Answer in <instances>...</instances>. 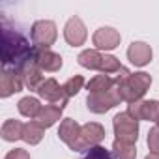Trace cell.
<instances>
[{
	"label": "cell",
	"mask_w": 159,
	"mask_h": 159,
	"mask_svg": "<svg viewBox=\"0 0 159 159\" xmlns=\"http://www.w3.org/2000/svg\"><path fill=\"white\" fill-rule=\"evenodd\" d=\"M34 47L17 30H11L6 21H2V66L4 69H17L28 58H32Z\"/></svg>",
	"instance_id": "obj_1"
},
{
	"label": "cell",
	"mask_w": 159,
	"mask_h": 159,
	"mask_svg": "<svg viewBox=\"0 0 159 159\" xmlns=\"http://www.w3.org/2000/svg\"><path fill=\"white\" fill-rule=\"evenodd\" d=\"M150 84H152V77L148 73H144V71H137V73H131L116 88H118V92L122 96V101L135 103V101H140L144 98Z\"/></svg>",
	"instance_id": "obj_2"
},
{
	"label": "cell",
	"mask_w": 159,
	"mask_h": 159,
	"mask_svg": "<svg viewBox=\"0 0 159 159\" xmlns=\"http://www.w3.org/2000/svg\"><path fill=\"white\" fill-rule=\"evenodd\" d=\"M112 129H114L116 140L135 144L137 139H139V120H135L127 111L118 112L112 118Z\"/></svg>",
	"instance_id": "obj_3"
},
{
	"label": "cell",
	"mask_w": 159,
	"mask_h": 159,
	"mask_svg": "<svg viewBox=\"0 0 159 159\" xmlns=\"http://www.w3.org/2000/svg\"><path fill=\"white\" fill-rule=\"evenodd\" d=\"M30 38H32V43L34 47H41V49H51V45H54L56 38H58V30H56V25L52 21H47V19H41V21H36L30 28Z\"/></svg>",
	"instance_id": "obj_4"
},
{
	"label": "cell",
	"mask_w": 159,
	"mask_h": 159,
	"mask_svg": "<svg viewBox=\"0 0 159 159\" xmlns=\"http://www.w3.org/2000/svg\"><path fill=\"white\" fill-rule=\"evenodd\" d=\"M122 103V96L118 92V88L114 86L112 90L109 92H101V94H88L86 98V107L90 112H96V114H103L107 111H111L112 107L120 105Z\"/></svg>",
	"instance_id": "obj_5"
},
{
	"label": "cell",
	"mask_w": 159,
	"mask_h": 159,
	"mask_svg": "<svg viewBox=\"0 0 159 159\" xmlns=\"http://www.w3.org/2000/svg\"><path fill=\"white\" fill-rule=\"evenodd\" d=\"M15 71L19 73L23 84H25L28 90H34V92H36V90H38V86L45 81V79H43V69L38 66V62H36L34 54H32V58H28L25 64H21Z\"/></svg>",
	"instance_id": "obj_6"
},
{
	"label": "cell",
	"mask_w": 159,
	"mask_h": 159,
	"mask_svg": "<svg viewBox=\"0 0 159 159\" xmlns=\"http://www.w3.org/2000/svg\"><path fill=\"white\" fill-rule=\"evenodd\" d=\"M36 92H38L39 98L51 101V105H56V107H60V109H64V107L67 105V99H69V98L66 96V92H64V86L58 84L56 79H45V81L38 86Z\"/></svg>",
	"instance_id": "obj_7"
},
{
	"label": "cell",
	"mask_w": 159,
	"mask_h": 159,
	"mask_svg": "<svg viewBox=\"0 0 159 159\" xmlns=\"http://www.w3.org/2000/svg\"><path fill=\"white\" fill-rule=\"evenodd\" d=\"M58 137L73 152H81V125L73 118H64L58 127Z\"/></svg>",
	"instance_id": "obj_8"
},
{
	"label": "cell",
	"mask_w": 159,
	"mask_h": 159,
	"mask_svg": "<svg viewBox=\"0 0 159 159\" xmlns=\"http://www.w3.org/2000/svg\"><path fill=\"white\" fill-rule=\"evenodd\" d=\"M127 112L135 120H146V122H157L159 120V101L155 99H140L135 103H129Z\"/></svg>",
	"instance_id": "obj_9"
},
{
	"label": "cell",
	"mask_w": 159,
	"mask_h": 159,
	"mask_svg": "<svg viewBox=\"0 0 159 159\" xmlns=\"http://www.w3.org/2000/svg\"><path fill=\"white\" fill-rule=\"evenodd\" d=\"M64 38H66V41L71 47H81V45H84V41L88 38V32H86V26H84V23H83L81 17L75 15V17L67 19V23L64 26Z\"/></svg>",
	"instance_id": "obj_10"
},
{
	"label": "cell",
	"mask_w": 159,
	"mask_h": 159,
	"mask_svg": "<svg viewBox=\"0 0 159 159\" xmlns=\"http://www.w3.org/2000/svg\"><path fill=\"white\" fill-rule=\"evenodd\" d=\"M105 140V127L98 122H88L81 125V152L99 146Z\"/></svg>",
	"instance_id": "obj_11"
},
{
	"label": "cell",
	"mask_w": 159,
	"mask_h": 159,
	"mask_svg": "<svg viewBox=\"0 0 159 159\" xmlns=\"http://www.w3.org/2000/svg\"><path fill=\"white\" fill-rule=\"evenodd\" d=\"M120 41H122L120 32L111 26H101L92 36V43L96 45L98 51H112L120 45Z\"/></svg>",
	"instance_id": "obj_12"
},
{
	"label": "cell",
	"mask_w": 159,
	"mask_h": 159,
	"mask_svg": "<svg viewBox=\"0 0 159 159\" xmlns=\"http://www.w3.org/2000/svg\"><path fill=\"white\" fill-rule=\"evenodd\" d=\"M152 56H153L152 47L148 43H144V41H133L129 45V49H127V60L137 67L148 66L152 62Z\"/></svg>",
	"instance_id": "obj_13"
},
{
	"label": "cell",
	"mask_w": 159,
	"mask_h": 159,
	"mask_svg": "<svg viewBox=\"0 0 159 159\" xmlns=\"http://www.w3.org/2000/svg\"><path fill=\"white\" fill-rule=\"evenodd\" d=\"M34 58L38 62V66L43 71H58L62 67V56L51 49H41V47H34Z\"/></svg>",
	"instance_id": "obj_14"
},
{
	"label": "cell",
	"mask_w": 159,
	"mask_h": 159,
	"mask_svg": "<svg viewBox=\"0 0 159 159\" xmlns=\"http://www.w3.org/2000/svg\"><path fill=\"white\" fill-rule=\"evenodd\" d=\"M23 81L15 69H4L2 77H0V96L2 98H10L17 92L23 90Z\"/></svg>",
	"instance_id": "obj_15"
},
{
	"label": "cell",
	"mask_w": 159,
	"mask_h": 159,
	"mask_svg": "<svg viewBox=\"0 0 159 159\" xmlns=\"http://www.w3.org/2000/svg\"><path fill=\"white\" fill-rule=\"evenodd\" d=\"M116 86V83H114V77H111V75H96V77H92L90 81H88V84H86V90H88V94H101V92H109V90H112Z\"/></svg>",
	"instance_id": "obj_16"
},
{
	"label": "cell",
	"mask_w": 159,
	"mask_h": 159,
	"mask_svg": "<svg viewBox=\"0 0 159 159\" xmlns=\"http://www.w3.org/2000/svg\"><path fill=\"white\" fill-rule=\"evenodd\" d=\"M60 116H62V109L60 107H56V105H43L39 114H38V118H36V122L43 129H47V127H52L60 120Z\"/></svg>",
	"instance_id": "obj_17"
},
{
	"label": "cell",
	"mask_w": 159,
	"mask_h": 159,
	"mask_svg": "<svg viewBox=\"0 0 159 159\" xmlns=\"http://www.w3.org/2000/svg\"><path fill=\"white\" fill-rule=\"evenodd\" d=\"M43 135H45V129H43L36 120L26 122L25 127H23V140H25L26 144H30V146L39 144L41 139H43Z\"/></svg>",
	"instance_id": "obj_18"
},
{
	"label": "cell",
	"mask_w": 159,
	"mask_h": 159,
	"mask_svg": "<svg viewBox=\"0 0 159 159\" xmlns=\"http://www.w3.org/2000/svg\"><path fill=\"white\" fill-rule=\"evenodd\" d=\"M41 103H39V99L38 98H32V96H26V98H23L19 103H17V109H19V112L25 116V118H38V114H39V111H41Z\"/></svg>",
	"instance_id": "obj_19"
},
{
	"label": "cell",
	"mask_w": 159,
	"mask_h": 159,
	"mask_svg": "<svg viewBox=\"0 0 159 159\" xmlns=\"http://www.w3.org/2000/svg\"><path fill=\"white\" fill-rule=\"evenodd\" d=\"M77 60L86 69H99L101 62H103V54L98 49H86V51H83L81 54L77 56Z\"/></svg>",
	"instance_id": "obj_20"
},
{
	"label": "cell",
	"mask_w": 159,
	"mask_h": 159,
	"mask_svg": "<svg viewBox=\"0 0 159 159\" xmlns=\"http://www.w3.org/2000/svg\"><path fill=\"white\" fill-rule=\"evenodd\" d=\"M23 127L25 124H21L19 120H6L2 124V139L8 142H15L19 139H23Z\"/></svg>",
	"instance_id": "obj_21"
},
{
	"label": "cell",
	"mask_w": 159,
	"mask_h": 159,
	"mask_svg": "<svg viewBox=\"0 0 159 159\" xmlns=\"http://www.w3.org/2000/svg\"><path fill=\"white\" fill-rule=\"evenodd\" d=\"M111 153H112V159H135L137 157V148H135V144L114 140L112 148H111Z\"/></svg>",
	"instance_id": "obj_22"
},
{
	"label": "cell",
	"mask_w": 159,
	"mask_h": 159,
	"mask_svg": "<svg viewBox=\"0 0 159 159\" xmlns=\"http://www.w3.org/2000/svg\"><path fill=\"white\" fill-rule=\"evenodd\" d=\"M83 86H84V77L83 75H75V77H69L67 81H66L64 92H66L67 98H71V96H77L79 92H81Z\"/></svg>",
	"instance_id": "obj_23"
},
{
	"label": "cell",
	"mask_w": 159,
	"mask_h": 159,
	"mask_svg": "<svg viewBox=\"0 0 159 159\" xmlns=\"http://www.w3.org/2000/svg\"><path fill=\"white\" fill-rule=\"evenodd\" d=\"M122 67H124V66L120 64V60H118L116 56H112V54H103V62H101V67H99V71H101L103 75L118 73Z\"/></svg>",
	"instance_id": "obj_24"
},
{
	"label": "cell",
	"mask_w": 159,
	"mask_h": 159,
	"mask_svg": "<svg viewBox=\"0 0 159 159\" xmlns=\"http://www.w3.org/2000/svg\"><path fill=\"white\" fill-rule=\"evenodd\" d=\"M81 159H112V153L109 150H105L103 146H94V148L86 150Z\"/></svg>",
	"instance_id": "obj_25"
},
{
	"label": "cell",
	"mask_w": 159,
	"mask_h": 159,
	"mask_svg": "<svg viewBox=\"0 0 159 159\" xmlns=\"http://www.w3.org/2000/svg\"><path fill=\"white\" fill-rule=\"evenodd\" d=\"M148 148H150V153H159V127H152L148 131Z\"/></svg>",
	"instance_id": "obj_26"
},
{
	"label": "cell",
	"mask_w": 159,
	"mask_h": 159,
	"mask_svg": "<svg viewBox=\"0 0 159 159\" xmlns=\"http://www.w3.org/2000/svg\"><path fill=\"white\" fill-rule=\"evenodd\" d=\"M4 159H30V153L23 148H15V150H10Z\"/></svg>",
	"instance_id": "obj_27"
},
{
	"label": "cell",
	"mask_w": 159,
	"mask_h": 159,
	"mask_svg": "<svg viewBox=\"0 0 159 159\" xmlns=\"http://www.w3.org/2000/svg\"><path fill=\"white\" fill-rule=\"evenodd\" d=\"M144 159H159V153H148Z\"/></svg>",
	"instance_id": "obj_28"
},
{
	"label": "cell",
	"mask_w": 159,
	"mask_h": 159,
	"mask_svg": "<svg viewBox=\"0 0 159 159\" xmlns=\"http://www.w3.org/2000/svg\"><path fill=\"white\" fill-rule=\"evenodd\" d=\"M155 124H157V127H159V120H157V122H155Z\"/></svg>",
	"instance_id": "obj_29"
}]
</instances>
